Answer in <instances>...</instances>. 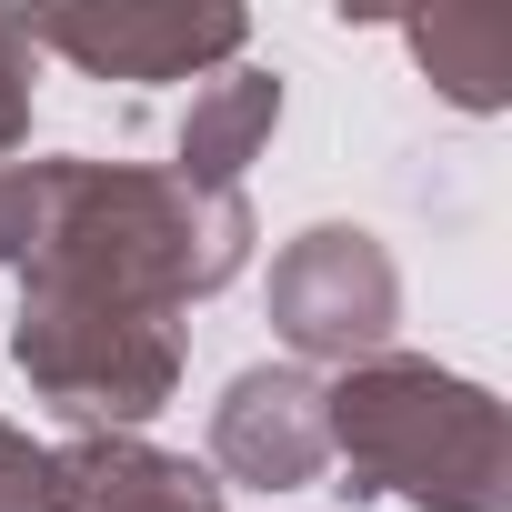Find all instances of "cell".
Returning a JSON list of instances; mask_svg holds the SVG:
<instances>
[{"label":"cell","mask_w":512,"mask_h":512,"mask_svg":"<svg viewBox=\"0 0 512 512\" xmlns=\"http://www.w3.org/2000/svg\"><path fill=\"white\" fill-rule=\"evenodd\" d=\"M251 262V201L201 191L181 171H131V161H51L41 181V241L21 282L111 302L141 322H181Z\"/></svg>","instance_id":"6da1fadb"},{"label":"cell","mask_w":512,"mask_h":512,"mask_svg":"<svg viewBox=\"0 0 512 512\" xmlns=\"http://www.w3.org/2000/svg\"><path fill=\"white\" fill-rule=\"evenodd\" d=\"M0 512H61L51 502V452L11 422H0Z\"/></svg>","instance_id":"7c38bea8"},{"label":"cell","mask_w":512,"mask_h":512,"mask_svg":"<svg viewBox=\"0 0 512 512\" xmlns=\"http://www.w3.org/2000/svg\"><path fill=\"white\" fill-rule=\"evenodd\" d=\"M402 41H412V61L442 81L452 111H502V101H512V21H502V11H432V21H412Z\"/></svg>","instance_id":"9c48e42d"},{"label":"cell","mask_w":512,"mask_h":512,"mask_svg":"<svg viewBox=\"0 0 512 512\" xmlns=\"http://www.w3.org/2000/svg\"><path fill=\"white\" fill-rule=\"evenodd\" d=\"M272 131H282V71L231 61V71H211V81L191 91L181 141H171V171H181V181H201V191H241V171L262 161V141H272Z\"/></svg>","instance_id":"ba28073f"},{"label":"cell","mask_w":512,"mask_h":512,"mask_svg":"<svg viewBox=\"0 0 512 512\" xmlns=\"http://www.w3.org/2000/svg\"><path fill=\"white\" fill-rule=\"evenodd\" d=\"M11 362L81 432H141L181 392V322H141V312H111V302H71V292H31L21 282Z\"/></svg>","instance_id":"3957f363"},{"label":"cell","mask_w":512,"mask_h":512,"mask_svg":"<svg viewBox=\"0 0 512 512\" xmlns=\"http://www.w3.org/2000/svg\"><path fill=\"white\" fill-rule=\"evenodd\" d=\"M31 51H61L71 71L91 81H201V71H231L241 41H251V11L231 0H81V11H21Z\"/></svg>","instance_id":"5b68a950"},{"label":"cell","mask_w":512,"mask_h":512,"mask_svg":"<svg viewBox=\"0 0 512 512\" xmlns=\"http://www.w3.org/2000/svg\"><path fill=\"white\" fill-rule=\"evenodd\" d=\"M272 332L302 352V362H382L392 332H402V272L392 251L362 231V221H312L282 241L272 262Z\"/></svg>","instance_id":"277c9868"},{"label":"cell","mask_w":512,"mask_h":512,"mask_svg":"<svg viewBox=\"0 0 512 512\" xmlns=\"http://www.w3.org/2000/svg\"><path fill=\"white\" fill-rule=\"evenodd\" d=\"M332 462V422H322V382L302 362H251L231 372V392L211 402V472L251 482V492H302Z\"/></svg>","instance_id":"8992f818"},{"label":"cell","mask_w":512,"mask_h":512,"mask_svg":"<svg viewBox=\"0 0 512 512\" xmlns=\"http://www.w3.org/2000/svg\"><path fill=\"white\" fill-rule=\"evenodd\" d=\"M31 71H41V51H31L21 11H0V161H21V141H31Z\"/></svg>","instance_id":"30bf717a"},{"label":"cell","mask_w":512,"mask_h":512,"mask_svg":"<svg viewBox=\"0 0 512 512\" xmlns=\"http://www.w3.org/2000/svg\"><path fill=\"white\" fill-rule=\"evenodd\" d=\"M61 512H221V482L191 452H161L141 432H81L51 452Z\"/></svg>","instance_id":"52a82bcc"},{"label":"cell","mask_w":512,"mask_h":512,"mask_svg":"<svg viewBox=\"0 0 512 512\" xmlns=\"http://www.w3.org/2000/svg\"><path fill=\"white\" fill-rule=\"evenodd\" d=\"M322 422L342 452L352 502H412V512H502L512 502V422L482 382L382 352L322 382Z\"/></svg>","instance_id":"7a4b0ae2"},{"label":"cell","mask_w":512,"mask_h":512,"mask_svg":"<svg viewBox=\"0 0 512 512\" xmlns=\"http://www.w3.org/2000/svg\"><path fill=\"white\" fill-rule=\"evenodd\" d=\"M41 181H51V161H0V262H31V241H41Z\"/></svg>","instance_id":"8fae6325"}]
</instances>
